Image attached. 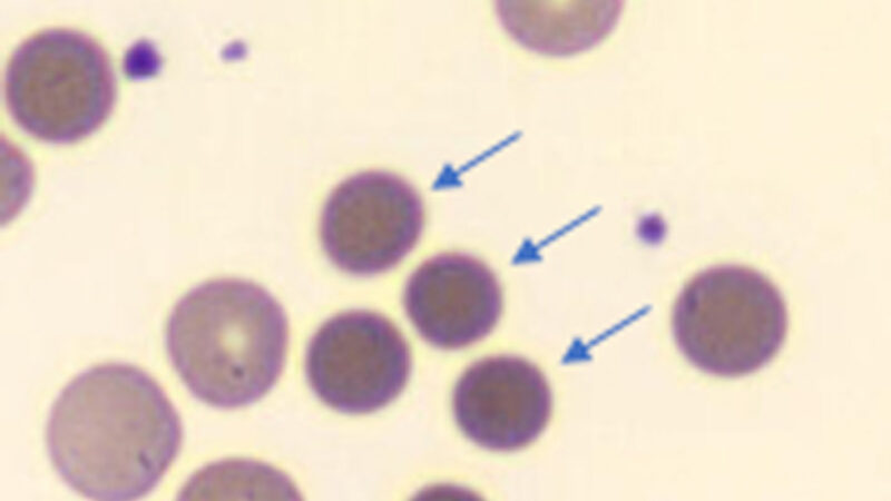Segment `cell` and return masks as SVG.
<instances>
[{"label": "cell", "instance_id": "8", "mask_svg": "<svg viewBox=\"0 0 891 501\" xmlns=\"http://www.w3.org/2000/svg\"><path fill=\"white\" fill-rule=\"evenodd\" d=\"M403 303L414 328L432 346L459 350L488 336L503 307L501 286L480 259L442 253L409 277Z\"/></svg>", "mask_w": 891, "mask_h": 501}, {"label": "cell", "instance_id": "6", "mask_svg": "<svg viewBox=\"0 0 891 501\" xmlns=\"http://www.w3.org/2000/svg\"><path fill=\"white\" fill-rule=\"evenodd\" d=\"M423 225L422 199L405 179L368 170L331 191L320 218V238L337 268L371 276L396 266L417 245Z\"/></svg>", "mask_w": 891, "mask_h": 501}, {"label": "cell", "instance_id": "2", "mask_svg": "<svg viewBox=\"0 0 891 501\" xmlns=\"http://www.w3.org/2000/svg\"><path fill=\"white\" fill-rule=\"evenodd\" d=\"M287 320L260 285L218 278L188 291L165 328L169 361L200 402L237 409L263 397L284 367Z\"/></svg>", "mask_w": 891, "mask_h": 501}, {"label": "cell", "instance_id": "4", "mask_svg": "<svg viewBox=\"0 0 891 501\" xmlns=\"http://www.w3.org/2000/svg\"><path fill=\"white\" fill-rule=\"evenodd\" d=\"M3 90L19 128L40 141L63 145L87 138L106 121L116 78L109 57L91 37L52 28L14 49Z\"/></svg>", "mask_w": 891, "mask_h": 501}, {"label": "cell", "instance_id": "9", "mask_svg": "<svg viewBox=\"0 0 891 501\" xmlns=\"http://www.w3.org/2000/svg\"><path fill=\"white\" fill-rule=\"evenodd\" d=\"M619 2L498 3L506 30L530 49L555 56L593 47L617 21Z\"/></svg>", "mask_w": 891, "mask_h": 501}, {"label": "cell", "instance_id": "7", "mask_svg": "<svg viewBox=\"0 0 891 501\" xmlns=\"http://www.w3.org/2000/svg\"><path fill=\"white\" fill-rule=\"evenodd\" d=\"M552 409L542 372L520 356L501 354L472 363L457 381L452 411L461 432L477 445L512 452L546 429Z\"/></svg>", "mask_w": 891, "mask_h": 501}, {"label": "cell", "instance_id": "5", "mask_svg": "<svg viewBox=\"0 0 891 501\" xmlns=\"http://www.w3.org/2000/svg\"><path fill=\"white\" fill-rule=\"evenodd\" d=\"M305 372L315 395L347 414L395 400L411 373L410 347L385 316L353 310L329 318L309 342Z\"/></svg>", "mask_w": 891, "mask_h": 501}, {"label": "cell", "instance_id": "1", "mask_svg": "<svg viewBox=\"0 0 891 501\" xmlns=\"http://www.w3.org/2000/svg\"><path fill=\"white\" fill-rule=\"evenodd\" d=\"M46 442L55 470L79 494L135 500L150 493L176 460L183 426L148 373L105 363L85 370L59 393Z\"/></svg>", "mask_w": 891, "mask_h": 501}, {"label": "cell", "instance_id": "3", "mask_svg": "<svg viewBox=\"0 0 891 501\" xmlns=\"http://www.w3.org/2000/svg\"><path fill=\"white\" fill-rule=\"evenodd\" d=\"M776 286L750 267L725 264L696 274L679 292L672 332L683 356L721 377L752 374L768 364L787 333Z\"/></svg>", "mask_w": 891, "mask_h": 501}]
</instances>
